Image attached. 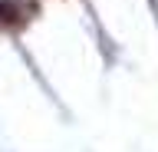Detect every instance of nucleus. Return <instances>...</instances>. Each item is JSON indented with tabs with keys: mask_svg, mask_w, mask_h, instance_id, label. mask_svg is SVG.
<instances>
[{
	"mask_svg": "<svg viewBox=\"0 0 158 152\" xmlns=\"http://www.w3.org/2000/svg\"><path fill=\"white\" fill-rule=\"evenodd\" d=\"M33 13H36V7L27 3V0H0V30H20V27H27Z\"/></svg>",
	"mask_w": 158,
	"mask_h": 152,
	"instance_id": "nucleus-1",
	"label": "nucleus"
}]
</instances>
